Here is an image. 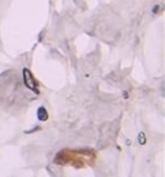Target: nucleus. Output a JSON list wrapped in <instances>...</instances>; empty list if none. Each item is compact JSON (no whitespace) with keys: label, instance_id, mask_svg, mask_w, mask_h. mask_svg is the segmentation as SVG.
<instances>
[{"label":"nucleus","instance_id":"obj_1","mask_svg":"<svg viewBox=\"0 0 165 177\" xmlns=\"http://www.w3.org/2000/svg\"><path fill=\"white\" fill-rule=\"evenodd\" d=\"M37 116H39L40 120H47L48 115H47L45 109H44V107H40V109H39V112H37Z\"/></svg>","mask_w":165,"mask_h":177},{"label":"nucleus","instance_id":"obj_2","mask_svg":"<svg viewBox=\"0 0 165 177\" xmlns=\"http://www.w3.org/2000/svg\"><path fill=\"white\" fill-rule=\"evenodd\" d=\"M144 141H146V138L143 140V133H141L139 134V142H141V144H144Z\"/></svg>","mask_w":165,"mask_h":177},{"label":"nucleus","instance_id":"obj_3","mask_svg":"<svg viewBox=\"0 0 165 177\" xmlns=\"http://www.w3.org/2000/svg\"><path fill=\"white\" fill-rule=\"evenodd\" d=\"M159 8H160V7H159V5H156V7H153V13H155V12H157V10H159Z\"/></svg>","mask_w":165,"mask_h":177}]
</instances>
